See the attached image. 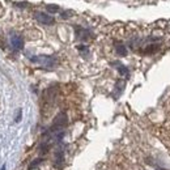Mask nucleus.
Segmentation results:
<instances>
[{
  "instance_id": "1",
  "label": "nucleus",
  "mask_w": 170,
  "mask_h": 170,
  "mask_svg": "<svg viewBox=\"0 0 170 170\" xmlns=\"http://www.w3.org/2000/svg\"><path fill=\"white\" fill-rule=\"evenodd\" d=\"M67 122H68L67 114L65 113H59L55 116V119L53 122V126H51V128L49 130V132H62V130L65 127Z\"/></svg>"
},
{
  "instance_id": "2",
  "label": "nucleus",
  "mask_w": 170,
  "mask_h": 170,
  "mask_svg": "<svg viewBox=\"0 0 170 170\" xmlns=\"http://www.w3.org/2000/svg\"><path fill=\"white\" fill-rule=\"evenodd\" d=\"M33 62H37V63H41L42 65H46V67H54L56 60L54 58L51 56H45V55H41V56H37V58H33L32 59Z\"/></svg>"
},
{
  "instance_id": "3",
  "label": "nucleus",
  "mask_w": 170,
  "mask_h": 170,
  "mask_svg": "<svg viewBox=\"0 0 170 170\" xmlns=\"http://www.w3.org/2000/svg\"><path fill=\"white\" fill-rule=\"evenodd\" d=\"M35 18L43 25H53L55 23L54 17H51L50 14H46L43 12H35Z\"/></svg>"
},
{
  "instance_id": "4",
  "label": "nucleus",
  "mask_w": 170,
  "mask_h": 170,
  "mask_svg": "<svg viewBox=\"0 0 170 170\" xmlns=\"http://www.w3.org/2000/svg\"><path fill=\"white\" fill-rule=\"evenodd\" d=\"M11 43L16 50H23V47H24V39L17 34H13L11 37Z\"/></svg>"
},
{
  "instance_id": "5",
  "label": "nucleus",
  "mask_w": 170,
  "mask_h": 170,
  "mask_svg": "<svg viewBox=\"0 0 170 170\" xmlns=\"http://www.w3.org/2000/svg\"><path fill=\"white\" fill-rule=\"evenodd\" d=\"M76 37L79 39L81 41H86V39H89V37H90V33L86 30V29L84 28H80V26H76Z\"/></svg>"
},
{
  "instance_id": "6",
  "label": "nucleus",
  "mask_w": 170,
  "mask_h": 170,
  "mask_svg": "<svg viewBox=\"0 0 170 170\" xmlns=\"http://www.w3.org/2000/svg\"><path fill=\"white\" fill-rule=\"evenodd\" d=\"M62 164H63V152L60 151V152H56L55 154V166L60 167Z\"/></svg>"
},
{
  "instance_id": "7",
  "label": "nucleus",
  "mask_w": 170,
  "mask_h": 170,
  "mask_svg": "<svg viewBox=\"0 0 170 170\" xmlns=\"http://www.w3.org/2000/svg\"><path fill=\"white\" fill-rule=\"evenodd\" d=\"M115 50H116V53L119 54L121 56H126V55H127V49H126V46H123V45H116Z\"/></svg>"
},
{
  "instance_id": "8",
  "label": "nucleus",
  "mask_w": 170,
  "mask_h": 170,
  "mask_svg": "<svg viewBox=\"0 0 170 170\" xmlns=\"http://www.w3.org/2000/svg\"><path fill=\"white\" fill-rule=\"evenodd\" d=\"M46 9H47L50 13H56V12L59 11V7H58L56 4H49V5H46Z\"/></svg>"
},
{
  "instance_id": "9",
  "label": "nucleus",
  "mask_w": 170,
  "mask_h": 170,
  "mask_svg": "<svg viewBox=\"0 0 170 170\" xmlns=\"http://www.w3.org/2000/svg\"><path fill=\"white\" fill-rule=\"evenodd\" d=\"M118 71L121 72V75H124V76H127V75H128L127 68H126L124 65H122V64H119V67H118Z\"/></svg>"
},
{
  "instance_id": "10",
  "label": "nucleus",
  "mask_w": 170,
  "mask_h": 170,
  "mask_svg": "<svg viewBox=\"0 0 170 170\" xmlns=\"http://www.w3.org/2000/svg\"><path fill=\"white\" fill-rule=\"evenodd\" d=\"M157 50H158V45H152L148 47V50H145V53L149 54V53H154V51H157Z\"/></svg>"
},
{
  "instance_id": "11",
  "label": "nucleus",
  "mask_w": 170,
  "mask_h": 170,
  "mask_svg": "<svg viewBox=\"0 0 170 170\" xmlns=\"http://www.w3.org/2000/svg\"><path fill=\"white\" fill-rule=\"evenodd\" d=\"M21 121V109L18 110V113H17V118H16V122H20Z\"/></svg>"
},
{
  "instance_id": "12",
  "label": "nucleus",
  "mask_w": 170,
  "mask_h": 170,
  "mask_svg": "<svg viewBox=\"0 0 170 170\" xmlns=\"http://www.w3.org/2000/svg\"><path fill=\"white\" fill-rule=\"evenodd\" d=\"M0 170H5V165H4V166H3L2 169H0Z\"/></svg>"
},
{
  "instance_id": "13",
  "label": "nucleus",
  "mask_w": 170,
  "mask_h": 170,
  "mask_svg": "<svg viewBox=\"0 0 170 170\" xmlns=\"http://www.w3.org/2000/svg\"><path fill=\"white\" fill-rule=\"evenodd\" d=\"M157 170H167V169H161V167H160V169H157Z\"/></svg>"
}]
</instances>
